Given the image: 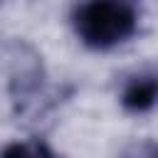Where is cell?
<instances>
[{
  "instance_id": "cell-1",
  "label": "cell",
  "mask_w": 158,
  "mask_h": 158,
  "mask_svg": "<svg viewBox=\"0 0 158 158\" xmlns=\"http://www.w3.org/2000/svg\"><path fill=\"white\" fill-rule=\"evenodd\" d=\"M72 25L89 49H111L138 27V10L131 0H81L72 12Z\"/></svg>"
},
{
  "instance_id": "cell-2",
  "label": "cell",
  "mask_w": 158,
  "mask_h": 158,
  "mask_svg": "<svg viewBox=\"0 0 158 158\" xmlns=\"http://www.w3.org/2000/svg\"><path fill=\"white\" fill-rule=\"evenodd\" d=\"M118 101H121V106L126 111H133V114L151 111L158 104V74L138 72V74L128 77L123 81V86H121Z\"/></svg>"
},
{
  "instance_id": "cell-3",
  "label": "cell",
  "mask_w": 158,
  "mask_h": 158,
  "mask_svg": "<svg viewBox=\"0 0 158 158\" xmlns=\"http://www.w3.org/2000/svg\"><path fill=\"white\" fill-rule=\"evenodd\" d=\"M0 158H62V156H57L44 141L32 138V141H17L5 146Z\"/></svg>"
},
{
  "instance_id": "cell-4",
  "label": "cell",
  "mask_w": 158,
  "mask_h": 158,
  "mask_svg": "<svg viewBox=\"0 0 158 158\" xmlns=\"http://www.w3.org/2000/svg\"><path fill=\"white\" fill-rule=\"evenodd\" d=\"M121 158H158V141H133L123 153Z\"/></svg>"
}]
</instances>
